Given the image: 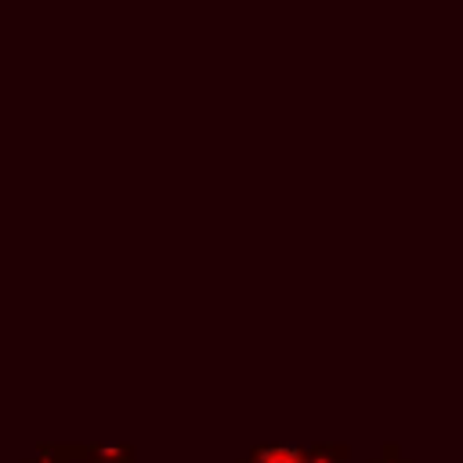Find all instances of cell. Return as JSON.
Returning <instances> with one entry per match:
<instances>
[{
	"label": "cell",
	"instance_id": "cell-1",
	"mask_svg": "<svg viewBox=\"0 0 463 463\" xmlns=\"http://www.w3.org/2000/svg\"><path fill=\"white\" fill-rule=\"evenodd\" d=\"M242 463H311V456L300 445H260Z\"/></svg>",
	"mask_w": 463,
	"mask_h": 463
},
{
	"label": "cell",
	"instance_id": "cell-2",
	"mask_svg": "<svg viewBox=\"0 0 463 463\" xmlns=\"http://www.w3.org/2000/svg\"><path fill=\"white\" fill-rule=\"evenodd\" d=\"M76 456H83V463H134L130 445H87Z\"/></svg>",
	"mask_w": 463,
	"mask_h": 463
},
{
	"label": "cell",
	"instance_id": "cell-3",
	"mask_svg": "<svg viewBox=\"0 0 463 463\" xmlns=\"http://www.w3.org/2000/svg\"><path fill=\"white\" fill-rule=\"evenodd\" d=\"M80 452V445H43L36 456H29V459H22V463H72V456Z\"/></svg>",
	"mask_w": 463,
	"mask_h": 463
}]
</instances>
